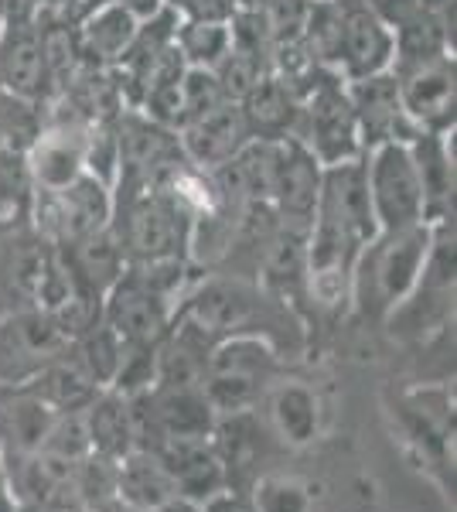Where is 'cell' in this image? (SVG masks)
<instances>
[{
	"label": "cell",
	"instance_id": "obj_20",
	"mask_svg": "<svg viewBox=\"0 0 457 512\" xmlns=\"http://www.w3.org/2000/svg\"><path fill=\"white\" fill-rule=\"evenodd\" d=\"M403 48L410 55H417V59H423V52H434L437 48V31L430 21H413L403 28Z\"/></svg>",
	"mask_w": 457,
	"mask_h": 512
},
{
	"label": "cell",
	"instance_id": "obj_24",
	"mask_svg": "<svg viewBox=\"0 0 457 512\" xmlns=\"http://www.w3.org/2000/svg\"><path fill=\"white\" fill-rule=\"evenodd\" d=\"M168 512H188V509H178V506H174V509H168Z\"/></svg>",
	"mask_w": 457,
	"mask_h": 512
},
{
	"label": "cell",
	"instance_id": "obj_10",
	"mask_svg": "<svg viewBox=\"0 0 457 512\" xmlns=\"http://www.w3.org/2000/svg\"><path fill=\"white\" fill-rule=\"evenodd\" d=\"M168 151H171L168 137L157 134L151 127H144V123L130 127V137H123V154H127L130 168H140V171L161 168L164 158H168Z\"/></svg>",
	"mask_w": 457,
	"mask_h": 512
},
{
	"label": "cell",
	"instance_id": "obj_19",
	"mask_svg": "<svg viewBox=\"0 0 457 512\" xmlns=\"http://www.w3.org/2000/svg\"><path fill=\"white\" fill-rule=\"evenodd\" d=\"M181 99H185V110H191V117H205L209 110H215L222 99V89L219 82L202 76V72H191L188 82H185V93H181Z\"/></svg>",
	"mask_w": 457,
	"mask_h": 512
},
{
	"label": "cell",
	"instance_id": "obj_15",
	"mask_svg": "<svg viewBox=\"0 0 457 512\" xmlns=\"http://www.w3.org/2000/svg\"><path fill=\"white\" fill-rule=\"evenodd\" d=\"M76 151H72L65 140H45L38 151V175L48 181V185H69L72 171H76Z\"/></svg>",
	"mask_w": 457,
	"mask_h": 512
},
{
	"label": "cell",
	"instance_id": "obj_11",
	"mask_svg": "<svg viewBox=\"0 0 457 512\" xmlns=\"http://www.w3.org/2000/svg\"><path fill=\"white\" fill-rule=\"evenodd\" d=\"M420 246H423V236L420 233H410L400 239L396 250L386 253V263H382V284H386L389 294H400L406 284H410L413 270L420 263Z\"/></svg>",
	"mask_w": 457,
	"mask_h": 512
},
{
	"label": "cell",
	"instance_id": "obj_22",
	"mask_svg": "<svg viewBox=\"0 0 457 512\" xmlns=\"http://www.w3.org/2000/svg\"><path fill=\"white\" fill-rule=\"evenodd\" d=\"M157 7V0H127V11H140V14H151Z\"/></svg>",
	"mask_w": 457,
	"mask_h": 512
},
{
	"label": "cell",
	"instance_id": "obj_16",
	"mask_svg": "<svg viewBox=\"0 0 457 512\" xmlns=\"http://www.w3.org/2000/svg\"><path fill=\"white\" fill-rule=\"evenodd\" d=\"M307 0H270V21H267V31L277 41H294L301 35V28H307Z\"/></svg>",
	"mask_w": 457,
	"mask_h": 512
},
{
	"label": "cell",
	"instance_id": "obj_18",
	"mask_svg": "<svg viewBox=\"0 0 457 512\" xmlns=\"http://www.w3.org/2000/svg\"><path fill=\"white\" fill-rule=\"evenodd\" d=\"M226 48V31L212 21H198L185 31V52L191 59H219Z\"/></svg>",
	"mask_w": 457,
	"mask_h": 512
},
{
	"label": "cell",
	"instance_id": "obj_7",
	"mask_svg": "<svg viewBox=\"0 0 457 512\" xmlns=\"http://www.w3.org/2000/svg\"><path fill=\"white\" fill-rule=\"evenodd\" d=\"M246 117L260 130H284L290 120V96L277 79H256L246 93Z\"/></svg>",
	"mask_w": 457,
	"mask_h": 512
},
{
	"label": "cell",
	"instance_id": "obj_25",
	"mask_svg": "<svg viewBox=\"0 0 457 512\" xmlns=\"http://www.w3.org/2000/svg\"><path fill=\"white\" fill-rule=\"evenodd\" d=\"M93 4H110V0H93Z\"/></svg>",
	"mask_w": 457,
	"mask_h": 512
},
{
	"label": "cell",
	"instance_id": "obj_9",
	"mask_svg": "<svg viewBox=\"0 0 457 512\" xmlns=\"http://www.w3.org/2000/svg\"><path fill=\"white\" fill-rule=\"evenodd\" d=\"M451 99H454V86H451V79H447V72H440V69L420 72V76L406 86V106H410L417 117H440V113L451 110Z\"/></svg>",
	"mask_w": 457,
	"mask_h": 512
},
{
	"label": "cell",
	"instance_id": "obj_13",
	"mask_svg": "<svg viewBox=\"0 0 457 512\" xmlns=\"http://www.w3.org/2000/svg\"><path fill=\"white\" fill-rule=\"evenodd\" d=\"M362 117L372 130H386L396 123V89L386 79H372L369 86L359 89Z\"/></svg>",
	"mask_w": 457,
	"mask_h": 512
},
{
	"label": "cell",
	"instance_id": "obj_21",
	"mask_svg": "<svg viewBox=\"0 0 457 512\" xmlns=\"http://www.w3.org/2000/svg\"><path fill=\"white\" fill-rule=\"evenodd\" d=\"M185 7L198 21H219V18H229L232 14L229 0H185Z\"/></svg>",
	"mask_w": 457,
	"mask_h": 512
},
{
	"label": "cell",
	"instance_id": "obj_17",
	"mask_svg": "<svg viewBox=\"0 0 457 512\" xmlns=\"http://www.w3.org/2000/svg\"><path fill=\"white\" fill-rule=\"evenodd\" d=\"M256 72H260V62H256L253 55H246L243 48H236V52H232V59L222 65L219 89L226 96H246L249 89H253V82H256Z\"/></svg>",
	"mask_w": 457,
	"mask_h": 512
},
{
	"label": "cell",
	"instance_id": "obj_23",
	"mask_svg": "<svg viewBox=\"0 0 457 512\" xmlns=\"http://www.w3.org/2000/svg\"><path fill=\"white\" fill-rule=\"evenodd\" d=\"M249 7H263V4H270V0H246Z\"/></svg>",
	"mask_w": 457,
	"mask_h": 512
},
{
	"label": "cell",
	"instance_id": "obj_4",
	"mask_svg": "<svg viewBox=\"0 0 457 512\" xmlns=\"http://www.w3.org/2000/svg\"><path fill=\"white\" fill-rule=\"evenodd\" d=\"M273 192L280 195L284 209L304 216L314 205V164L297 144L273 151Z\"/></svg>",
	"mask_w": 457,
	"mask_h": 512
},
{
	"label": "cell",
	"instance_id": "obj_8",
	"mask_svg": "<svg viewBox=\"0 0 457 512\" xmlns=\"http://www.w3.org/2000/svg\"><path fill=\"white\" fill-rule=\"evenodd\" d=\"M134 243L140 253L161 256L174 243V219L161 202H144L134 216Z\"/></svg>",
	"mask_w": 457,
	"mask_h": 512
},
{
	"label": "cell",
	"instance_id": "obj_6",
	"mask_svg": "<svg viewBox=\"0 0 457 512\" xmlns=\"http://www.w3.org/2000/svg\"><path fill=\"white\" fill-rule=\"evenodd\" d=\"M311 120H314V137H318L324 158L338 161L342 154L352 151V113H348V103L335 89L318 93Z\"/></svg>",
	"mask_w": 457,
	"mask_h": 512
},
{
	"label": "cell",
	"instance_id": "obj_14",
	"mask_svg": "<svg viewBox=\"0 0 457 512\" xmlns=\"http://www.w3.org/2000/svg\"><path fill=\"white\" fill-rule=\"evenodd\" d=\"M116 318L127 332H137V335H147L154 332L157 325V311H154V297L137 291V287H127L116 297Z\"/></svg>",
	"mask_w": 457,
	"mask_h": 512
},
{
	"label": "cell",
	"instance_id": "obj_2",
	"mask_svg": "<svg viewBox=\"0 0 457 512\" xmlns=\"http://www.w3.org/2000/svg\"><path fill=\"white\" fill-rule=\"evenodd\" d=\"M338 14H342V52L348 55L352 69L359 76L376 72L389 55V38L382 31V24L362 4L338 7Z\"/></svg>",
	"mask_w": 457,
	"mask_h": 512
},
{
	"label": "cell",
	"instance_id": "obj_5",
	"mask_svg": "<svg viewBox=\"0 0 457 512\" xmlns=\"http://www.w3.org/2000/svg\"><path fill=\"white\" fill-rule=\"evenodd\" d=\"M41 69H45V62H41L38 35L18 24L11 31V38H7V45L0 48V76L14 93H35L41 82Z\"/></svg>",
	"mask_w": 457,
	"mask_h": 512
},
{
	"label": "cell",
	"instance_id": "obj_3",
	"mask_svg": "<svg viewBox=\"0 0 457 512\" xmlns=\"http://www.w3.org/2000/svg\"><path fill=\"white\" fill-rule=\"evenodd\" d=\"M243 134V113L232 110V106H215L188 130V147L198 161H229L236 147L243 144Z\"/></svg>",
	"mask_w": 457,
	"mask_h": 512
},
{
	"label": "cell",
	"instance_id": "obj_12",
	"mask_svg": "<svg viewBox=\"0 0 457 512\" xmlns=\"http://www.w3.org/2000/svg\"><path fill=\"white\" fill-rule=\"evenodd\" d=\"M130 24H134L130 21V11H123V7H110V11H103L93 24H89V41H93L96 52L113 55L127 45L130 35H134Z\"/></svg>",
	"mask_w": 457,
	"mask_h": 512
},
{
	"label": "cell",
	"instance_id": "obj_1",
	"mask_svg": "<svg viewBox=\"0 0 457 512\" xmlns=\"http://www.w3.org/2000/svg\"><path fill=\"white\" fill-rule=\"evenodd\" d=\"M376 202L389 222H410L420 209V178L400 147H386L376 161Z\"/></svg>",
	"mask_w": 457,
	"mask_h": 512
}]
</instances>
